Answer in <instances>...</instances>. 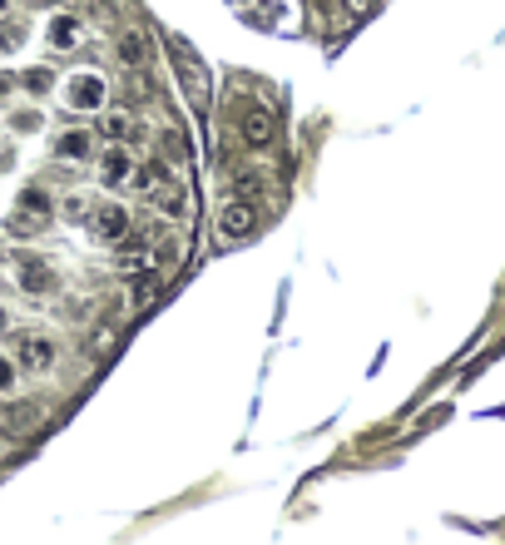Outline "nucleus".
<instances>
[{"label":"nucleus","mask_w":505,"mask_h":545,"mask_svg":"<svg viewBox=\"0 0 505 545\" xmlns=\"http://www.w3.org/2000/svg\"><path fill=\"white\" fill-rule=\"evenodd\" d=\"M159 154H164L169 164H183L194 149H189V140H183V129H173V124H169V129H159Z\"/></svg>","instance_id":"f3484780"},{"label":"nucleus","mask_w":505,"mask_h":545,"mask_svg":"<svg viewBox=\"0 0 505 545\" xmlns=\"http://www.w3.org/2000/svg\"><path fill=\"white\" fill-rule=\"evenodd\" d=\"M134 174V154L124 149V144H114V149H105V159H99V179H105V189H119V183Z\"/></svg>","instance_id":"4468645a"},{"label":"nucleus","mask_w":505,"mask_h":545,"mask_svg":"<svg viewBox=\"0 0 505 545\" xmlns=\"http://www.w3.org/2000/svg\"><path fill=\"white\" fill-rule=\"evenodd\" d=\"M214 228H218L223 243H243V238H253V234H258V209H253V199H243V193L228 199L223 209H218Z\"/></svg>","instance_id":"7ed1b4c3"},{"label":"nucleus","mask_w":505,"mask_h":545,"mask_svg":"<svg viewBox=\"0 0 505 545\" xmlns=\"http://www.w3.org/2000/svg\"><path fill=\"white\" fill-rule=\"evenodd\" d=\"M89 234L99 238V243H124V238L134 234V218L124 203H95V214H89Z\"/></svg>","instance_id":"20e7f679"},{"label":"nucleus","mask_w":505,"mask_h":545,"mask_svg":"<svg viewBox=\"0 0 505 545\" xmlns=\"http://www.w3.org/2000/svg\"><path fill=\"white\" fill-rule=\"evenodd\" d=\"M11 357H15V367L21 372H30V377H45L55 362H60V343H55L50 332H15L11 337Z\"/></svg>","instance_id":"f257e3e1"},{"label":"nucleus","mask_w":505,"mask_h":545,"mask_svg":"<svg viewBox=\"0 0 505 545\" xmlns=\"http://www.w3.org/2000/svg\"><path fill=\"white\" fill-rule=\"evenodd\" d=\"M119 332H114V322H105V328L95 332V337H89V353H109V343H114Z\"/></svg>","instance_id":"aec40b11"},{"label":"nucleus","mask_w":505,"mask_h":545,"mask_svg":"<svg viewBox=\"0 0 505 545\" xmlns=\"http://www.w3.org/2000/svg\"><path fill=\"white\" fill-rule=\"evenodd\" d=\"M114 55L124 60V70H144V64H149V35L134 30V25L114 30Z\"/></svg>","instance_id":"9d476101"},{"label":"nucleus","mask_w":505,"mask_h":545,"mask_svg":"<svg viewBox=\"0 0 505 545\" xmlns=\"http://www.w3.org/2000/svg\"><path fill=\"white\" fill-rule=\"evenodd\" d=\"M15 283H21V293H35V298H45V293L60 288V273H55L45 258H25L21 273H15Z\"/></svg>","instance_id":"6e6552de"},{"label":"nucleus","mask_w":505,"mask_h":545,"mask_svg":"<svg viewBox=\"0 0 505 545\" xmlns=\"http://www.w3.org/2000/svg\"><path fill=\"white\" fill-rule=\"evenodd\" d=\"M15 387V357H0V392Z\"/></svg>","instance_id":"b1692460"},{"label":"nucleus","mask_w":505,"mask_h":545,"mask_svg":"<svg viewBox=\"0 0 505 545\" xmlns=\"http://www.w3.org/2000/svg\"><path fill=\"white\" fill-rule=\"evenodd\" d=\"M55 85V75L50 70H45V64H35V70H25V89H30V95H45V89Z\"/></svg>","instance_id":"a211bd4d"},{"label":"nucleus","mask_w":505,"mask_h":545,"mask_svg":"<svg viewBox=\"0 0 505 545\" xmlns=\"http://www.w3.org/2000/svg\"><path fill=\"white\" fill-rule=\"evenodd\" d=\"M89 318V302L85 298H65V322H85Z\"/></svg>","instance_id":"5701e85b"},{"label":"nucleus","mask_w":505,"mask_h":545,"mask_svg":"<svg viewBox=\"0 0 505 545\" xmlns=\"http://www.w3.org/2000/svg\"><path fill=\"white\" fill-rule=\"evenodd\" d=\"M50 154L60 164H85L89 154H95V134H89V129H65V134H55Z\"/></svg>","instance_id":"1a4fd4ad"},{"label":"nucleus","mask_w":505,"mask_h":545,"mask_svg":"<svg viewBox=\"0 0 505 545\" xmlns=\"http://www.w3.org/2000/svg\"><path fill=\"white\" fill-rule=\"evenodd\" d=\"M183 253H189V243H183V234H164L159 243H154V268H159L164 278H173L183 268Z\"/></svg>","instance_id":"2eb2a0df"},{"label":"nucleus","mask_w":505,"mask_h":545,"mask_svg":"<svg viewBox=\"0 0 505 545\" xmlns=\"http://www.w3.org/2000/svg\"><path fill=\"white\" fill-rule=\"evenodd\" d=\"M5 11H11V0H0V15H5Z\"/></svg>","instance_id":"a878e982"},{"label":"nucleus","mask_w":505,"mask_h":545,"mask_svg":"<svg viewBox=\"0 0 505 545\" xmlns=\"http://www.w3.org/2000/svg\"><path fill=\"white\" fill-rule=\"evenodd\" d=\"M105 140H114V144H130V140H139V129H134V119L124 115V109H109L105 115Z\"/></svg>","instance_id":"dca6fc26"},{"label":"nucleus","mask_w":505,"mask_h":545,"mask_svg":"<svg viewBox=\"0 0 505 545\" xmlns=\"http://www.w3.org/2000/svg\"><path fill=\"white\" fill-rule=\"evenodd\" d=\"M238 193H243V199H258L263 179H258V174H243V169H238Z\"/></svg>","instance_id":"412c9836"},{"label":"nucleus","mask_w":505,"mask_h":545,"mask_svg":"<svg viewBox=\"0 0 505 545\" xmlns=\"http://www.w3.org/2000/svg\"><path fill=\"white\" fill-rule=\"evenodd\" d=\"M65 99H70V109H105L109 85H105L99 75H89V70H80V75H70Z\"/></svg>","instance_id":"423d86ee"},{"label":"nucleus","mask_w":505,"mask_h":545,"mask_svg":"<svg viewBox=\"0 0 505 545\" xmlns=\"http://www.w3.org/2000/svg\"><path fill=\"white\" fill-rule=\"evenodd\" d=\"M15 203H30V209H40V214H55V199H50L45 189H35V183H30V189H25Z\"/></svg>","instance_id":"6ab92c4d"},{"label":"nucleus","mask_w":505,"mask_h":545,"mask_svg":"<svg viewBox=\"0 0 505 545\" xmlns=\"http://www.w3.org/2000/svg\"><path fill=\"white\" fill-rule=\"evenodd\" d=\"M60 209H65V214H70V218H85V224H89V214H95V209H89V203H85V199H80V193H70V199H65V203H60Z\"/></svg>","instance_id":"4be33fe9"},{"label":"nucleus","mask_w":505,"mask_h":545,"mask_svg":"<svg viewBox=\"0 0 505 545\" xmlns=\"http://www.w3.org/2000/svg\"><path fill=\"white\" fill-rule=\"evenodd\" d=\"M45 40H50V50H75V45L85 40V21L70 15V11H60L50 21V30H45Z\"/></svg>","instance_id":"ddd939ff"},{"label":"nucleus","mask_w":505,"mask_h":545,"mask_svg":"<svg viewBox=\"0 0 505 545\" xmlns=\"http://www.w3.org/2000/svg\"><path fill=\"white\" fill-rule=\"evenodd\" d=\"M40 422H45V406H35V402H21V406L0 412V431L5 437H30V431H40Z\"/></svg>","instance_id":"9b49d317"},{"label":"nucleus","mask_w":505,"mask_h":545,"mask_svg":"<svg viewBox=\"0 0 505 545\" xmlns=\"http://www.w3.org/2000/svg\"><path fill=\"white\" fill-rule=\"evenodd\" d=\"M55 214H40V209H30V203H15L11 218H5V234L11 238H40L45 228H50Z\"/></svg>","instance_id":"f8f14e48"},{"label":"nucleus","mask_w":505,"mask_h":545,"mask_svg":"<svg viewBox=\"0 0 505 545\" xmlns=\"http://www.w3.org/2000/svg\"><path fill=\"white\" fill-rule=\"evenodd\" d=\"M149 203L159 209L164 218H189V189H183L179 179H154V189H149Z\"/></svg>","instance_id":"0eeeda50"},{"label":"nucleus","mask_w":505,"mask_h":545,"mask_svg":"<svg viewBox=\"0 0 505 545\" xmlns=\"http://www.w3.org/2000/svg\"><path fill=\"white\" fill-rule=\"evenodd\" d=\"M21 40H25V30H21V25H5V30H0V50H15Z\"/></svg>","instance_id":"393cba45"},{"label":"nucleus","mask_w":505,"mask_h":545,"mask_svg":"<svg viewBox=\"0 0 505 545\" xmlns=\"http://www.w3.org/2000/svg\"><path fill=\"white\" fill-rule=\"evenodd\" d=\"M238 134H243L248 149H268V144L278 140V115H273L268 105H248L243 115H238Z\"/></svg>","instance_id":"39448f33"},{"label":"nucleus","mask_w":505,"mask_h":545,"mask_svg":"<svg viewBox=\"0 0 505 545\" xmlns=\"http://www.w3.org/2000/svg\"><path fill=\"white\" fill-rule=\"evenodd\" d=\"M0 332H5V308H0Z\"/></svg>","instance_id":"bb28decb"},{"label":"nucleus","mask_w":505,"mask_h":545,"mask_svg":"<svg viewBox=\"0 0 505 545\" xmlns=\"http://www.w3.org/2000/svg\"><path fill=\"white\" fill-rule=\"evenodd\" d=\"M169 55H173V64H179V85H183V95L194 99L198 109H208V99H214V85H208L204 60H198V55L189 50L179 35H169Z\"/></svg>","instance_id":"f03ea898"}]
</instances>
